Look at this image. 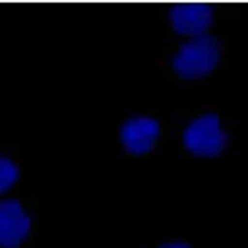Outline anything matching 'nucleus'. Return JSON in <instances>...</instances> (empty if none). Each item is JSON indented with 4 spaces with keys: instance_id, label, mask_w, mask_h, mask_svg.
<instances>
[{
    "instance_id": "nucleus-1",
    "label": "nucleus",
    "mask_w": 248,
    "mask_h": 248,
    "mask_svg": "<svg viewBox=\"0 0 248 248\" xmlns=\"http://www.w3.org/2000/svg\"><path fill=\"white\" fill-rule=\"evenodd\" d=\"M218 60H221L218 40L203 32V35L191 37L186 45L179 47V52L171 60V67L184 79H201V77H209L216 70Z\"/></svg>"
},
{
    "instance_id": "nucleus-2",
    "label": "nucleus",
    "mask_w": 248,
    "mask_h": 248,
    "mask_svg": "<svg viewBox=\"0 0 248 248\" xmlns=\"http://www.w3.org/2000/svg\"><path fill=\"white\" fill-rule=\"evenodd\" d=\"M181 141L194 156L214 159L226 149L229 134L223 132L218 114H201L194 122H189V127L181 134Z\"/></svg>"
},
{
    "instance_id": "nucleus-3",
    "label": "nucleus",
    "mask_w": 248,
    "mask_h": 248,
    "mask_svg": "<svg viewBox=\"0 0 248 248\" xmlns=\"http://www.w3.org/2000/svg\"><path fill=\"white\" fill-rule=\"evenodd\" d=\"M32 221L15 199L0 201V248H20L30 236Z\"/></svg>"
},
{
    "instance_id": "nucleus-4",
    "label": "nucleus",
    "mask_w": 248,
    "mask_h": 248,
    "mask_svg": "<svg viewBox=\"0 0 248 248\" xmlns=\"http://www.w3.org/2000/svg\"><path fill=\"white\" fill-rule=\"evenodd\" d=\"M169 23L179 35H203L214 23V8L209 3H176L169 8Z\"/></svg>"
},
{
    "instance_id": "nucleus-5",
    "label": "nucleus",
    "mask_w": 248,
    "mask_h": 248,
    "mask_svg": "<svg viewBox=\"0 0 248 248\" xmlns=\"http://www.w3.org/2000/svg\"><path fill=\"white\" fill-rule=\"evenodd\" d=\"M159 122L152 119V117H132L122 124L119 129V141L124 152H129L134 156H141V154H149L154 149V144L159 139Z\"/></svg>"
},
{
    "instance_id": "nucleus-6",
    "label": "nucleus",
    "mask_w": 248,
    "mask_h": 248,
    "mask_svg": "<svg viewBox=\"0 0 248 248\" xmlns=\"http://www.w3.org/2000/svg\"><path fill=\"white\" fill-rule=\"evenodd\" d=\"M20 179V169H17V164L10 161L8 156H0V194H5L10 191L13 186L17 184Z\"/></svg>"
},
{
    "instance_id": "nucleus-7",
    "label": "nucleus",
    "mask_w": 248,
    "mask_h": 248,
    "mask_svg": "<svg viewBox=\"0 0 248 248\" xmlns=\"http://www.w3.org/2000/svg\"><path fill=\"white\" fill-rule=\"evenodd\" d=\"M159 248H191L189 243H181V241H174V243H164V246H159Z\"/></svg>"
}]
</instances>
